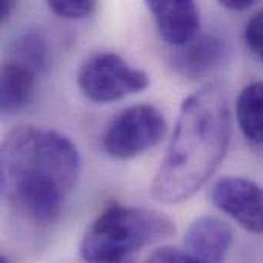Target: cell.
<instances>
[{
  "mask_svg": "<svg viewBox=\"0 0 263 263\" xmlns=\"http://www.w3.org/2000/svg\"><path fill=\"white\" fill-rule=\"evenodd\" d=\"M231 142V112L222 88L210 83L180 106L151 194L165 205L191 199L214 176Z\"/></svg>",
  "mask_w": 263,
  "mask_h": 263,
  "instance_id": "7a4b0ae2",
  "label": "cell"
},
{
  "mask_svg": "<svg viewBox=\"0 0 263 263\" xmlns=\"http://www.w3.org/2000/svg\"><path fill=\"white\" fill-rule=\"evenodd\" d=\"M35 74L26 65L11 60L2 66L0 74V108L5 114L23 111L34 97Z\"/></svg>",
  "mask_w": 263,
  "mask_h": 263,
  "instance_id": "30bf717a",
  "label": "cell"
},
{
  "mask_svg": "<svg viewBox=\"0 0 263 263\" xmlns=\"http://www.w3.org/2000/svg\"><path fill=\"white\" fill-rule=\"evenodd\" d=\"M217 2L220 3V6L230 11H247L257 0H217Z\"/></svg>",
  "mask_w": 263,
  "mask_h": 263,
  "instance_id": "2e32d148",
  "label": "cell"
},
{
  "mask_svg": "<svg viewBox=\"0 0 263 263\" xmlns=\"http://www.w3.org/2000/svg\"><path fill=\"white\" fill-rule=\"evenodd\" d=\"M227 57L228 48L220 37L197 34L190 42L174 46L171 63L179 76L188 80H200L219 69Z\"/></svg>",
  "mask_w": 263,
  "mask_h": 263,
  "instance_id": "52a82bcc",
  "label": "cell"
},
{
  "mask_svg": "<svg viewBox=\"0 0 263 263\" xmlns=\"http://www.w3.org/2000/svg\"><path fill=\"white\" fill-rule=\"evenodd\" d=\"M237 125L254 145H263V82L247 85L236 102Z\"/></svg>",
  "mask_w": 263,
  "mask_h": 263,
  "instance_id": "8fae6325",
  "label": "cell"
},
{
  "mask_svg": "<svg viewBox=\"0 0 263 263\" xmlns=\"http://www.w3.org/2000/svg\"><path fill=\"white\" fill-rule=\"evenodd\" d=\"M174 234V220L159 211L112 205L88 227L79 253L86 262H123L143 248L168 240Z\"/></svg>",
  "mask_w": 263,
  "mask_h": 263,
  "instance_id": "3957f363",
  "label": "cell"
},
{
  "mask_svg": "<svg viewBox=\"0 0 263 263\" xmlns=\"http://www.w3.org/2000/svg\"><path fill=\"white\" fill-rule=\"evenodd\" d=\"M12 60L31 68L34 72H43L49 66V49L46 40L35 31L22 34L14 42Z\"/></svg>",
  "mask_w": 263,
  "mask_h": 263,
  "instance_id": "7c38bea8",
  "label": "cell"
},
{
  "mask_svg": "<svg viewBox=\"0 0 263 263\" xmlns=\"http://www.w3.org/2000/svg\"><path fill=\"white\" fill-rule=\"evenodd\" d=\"M14 9V0H0V20L2 23H5Z\"/></svg>",
  "mask_w": 263,
  "mask_h": 263,
  "instance_id": "e0dca14e",
  "label": "cell"
},
{
  "mask_svg": "<svg viewBox=\"0 0 263 263\" xmlns=\"http://www.w3.org/2000/svg\"><path fill=\"white\" fill-rule=\"evenodd\" d=\"M49 9L62 18H85L96 11L97 0H46Z\"/></svg>",
  "mask_w": 263,
  "mask_h": 263,
  "instance_id": "4fadbf2b",
  "label": "cell"
},
{
  "mask_svg": "<svg viewBox=\"0 0 263 263\" xmlns=\"http://www.w3.org/2000/svg\"><path fill=\"white\" fill-rule=\"evenodd\" d=\"M168 123L153 105H134L117 114L102 137L103 149L117 160H129L157 146L166 136Z\"/></svg>",
  "mask_w": 263,
  "mask_h": 263,
  "instance_id": "5b68a950",
  "label": "cell"
},
{
  "mask_svg": "<svg viewBox=\"0 0 263 263\" xmlns=\"http://www.w3.org/2000/svg\"><path fill=\"white\" fill-rule=\"evenodd\" d=\"M77 85L89 100L111 103L143 92L149 85V77L145 71L133 68L119 54L99 51L86 57L80 65Z\"/></svg>",
  "mask_w": 263,
  "mask_h": 263,
  "instance_id": "277c9868",
  "label": "cell"
},
{
  "mask_svg": "<svg viewBox=\"0 0 263 263\" xmlns=\"http://www.w3.org/2000/svg\"><path fill=\"white\" fill-rule=\"evenodd\" d=\"M231 245V227L216 216L197 217L186 230L183 239V248L196 262H222Z\"/></svg>",
  "mask_w": 263,
  "mask_h": 263,
  "instance_id": "9c48e42d",
  "label": "cell"
},
{
  "mask_svg": "<svg viewBox=\"0 0 263 263\" xmlns=\"http://www.w3.org/2000/svg\"><path fill=\"white\" fill-rule=\"evenodd\" d=\"M82 159L71 139L59 131L22 125L2 143V193L25 220L54 223L77 186Z\"/></svg>",
  "mask_w": 263,
  "mask_h": 263,
  "instance_id": "6da1fadb",
  "label": "cell"
},
{
  "mask_svg": "<svg viewBox=\"0 0 263 263\" xmlns=\"http://www.w3.org/2000/svg\"><path fill=\"white\" fill-rule=\"evenodd\" d=\"M160 37L171 46H179L199 34L200 12L196 0H145Z\"/></svg>",
  "mask_w": 263,
  "mask_h": 263,
  "instance_id": "ba28073f",
  "label": "cell"
},
{
  "mask_svg": "<svg viewBox=\"0 0 263 263\" xmlns=\"http://www.w3.org/2000/svg\"><path fill=\"white\" fill-rule=\"evenodd\" d=\"M243 39L248 49L263 62V9L250 18L243 32Z\"/></svg>",
  "mask_w": 263,
  "mask_h": 263,
  "instance_id": "5bb4252c",
  "label": "cell"
},
{
  "mask_svg": "<svg viewBox=\"0 0 263 263\" xmlns=\"http://www.w3.org/2000/svg\"><path fill=\"white\" fill-rule=\"evenodd\" d=\"M213 205L253 234H263V188L245 177H222L210 190Z\"/></svg>",
  "mask_w": 263,
  "mask_h": 263,
  "instance_id": "8992f818",
  "label": "cell"
},
{
  "mask_svg": "<svg viewBox=\"0 0 263 263\" xmlns=\"http://www.w3.org/2000/svg\"><path fill=\"white\" fill-rule=\"evenodd\" d=\"M148 262L165 263H196V259L185 250L177 247H162L148 256Z\"/></svg>",
  "mask_w": 263,
  "mask_h": 263,
  "instance_id": "9a60e30c",
  "label": "cell"
}]
</instances>
